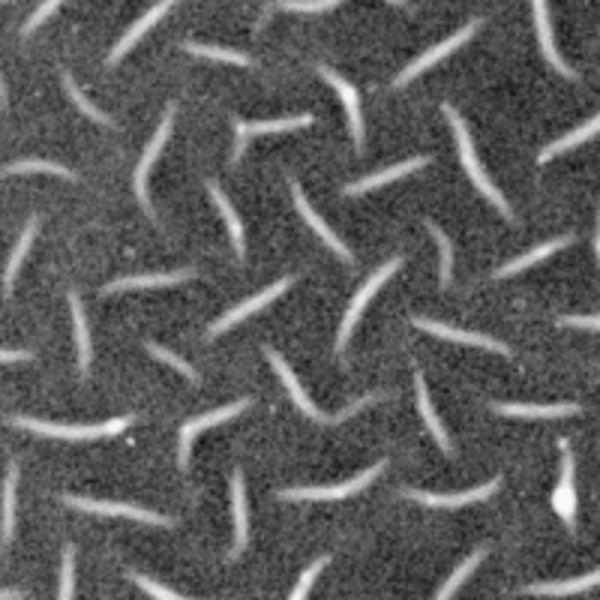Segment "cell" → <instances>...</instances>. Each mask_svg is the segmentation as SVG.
Wrapping results in <instances>:
<instances>
[{
  "instance_id": "cell-28",
  "label": "cell",
  "mask_w": 600,
  "mask_h": 600,
  "mask_svg": "<svg viewBox=\"0 0 600 600\" xmlns=\"http://www.w3.org/2000/svg\"><path fill=\"white\" fill-rule=\"evenodd\" d=\"M597 129H600V120H597V118H592V120L585 123V127L574 129L571 136L558 139V141H553V144H550V148H543V150H541V157H537V162H546V160L558 157V153H564V150L576 148V144H583V141H588V139H595V136H597Z\"/></svg>"
},
{
  "instance_id": "cell-8",
  "label": "cell",
  "mask_w": 600,
  "mask_h": 600,
  "mask_svg": "<svg viewBox=\"0 0 600 600\" xmlns=\"http://www.w3.org/2000/svg\"><path fill=\"white\" fill-rule=\"evenodd\" d=\"M243 409H250V399H237V402H232V406H225V409H216V411H208V415H202V418H195V420H186L183 427H181V450H178L181 469H186V462H190L192 439L199 436V432L211 429V427H216V423H222V420L237 418Z\"/></svg>"
},
{
  "instance_id": "cell-2",
  "label": "cell",
  "mask_w": 600,
  "mask_h": 600,
  "mask_svg": "<svg viewBox=\"0 0 600 600\" xmlns=\"http://www.w3.org/2000/svg\"><path fill=\"white\" fill-rule=\"evenodd\" d=\"M136 418H115V420H106V423H97V427H69V423H48V420H34V418H9L13 427H22L36 432V436H51V439H72V441H81V439H102V436H118L129 427Z\"/></svg>"
},
{
  "instance_id": "cell-45",
  "label": "cell",
  "mask_w": 600,
  "mask_h": 600,
  "mask_svg": "<svg viewBox=\"0 0 600 600\" xmlns=\"http://www.w3.org/2000/svg\"><path fill=\"white\" fill-rule=\"evenodd\" d=\"M6 106V88H4V78H0V109Z\"/></svg>"
},
{
  "instance_id": "cell-14",
  "label": "cell",
  "mask_w": 600,
  "mask_h": 600,
  "mask_svg": "<svg viewBox=\"0 0 600 600\" xmlns=\"http://www.w3.org/2000/svg\"><path fill=\"white\" fill-rule=\"evenodd\" d=\"M313 123V115H297V118H283V120H264V123H246V120H237L234 129H237V144H234V162H241L243 157V148H246V139L250 136H262V132H292L300 127H309Z\"/></svg>"
},
{
  "instance_id": "cell-9",
  "label": "cell",
  "mask_w": 600,
  "mask_h": 600,
  "mask_svg": "<svg viewBox=\"0 0 600 600\" xmlns=\"http://www.w3.org/2000/svg\"><path fill=\"white\" fill-rule=\"evenodd\" d=\"M295 283V276H283L279 283H274V285H267L264 292H258V295H253L250 300H243L241 306H234L232 313H225L220 322L216 325H211V336H216V334H222V330H229V327H234L237 322H243V318H250L253 313H258V309H264L271 300H276L283 292H288V285Z\"/></svg>"
},
{
  "instance_id": "cell-39",
  "label": "cell",
  "mask_w": 600,
  "mask_h": 600,
  "mask_svg": "<svg viewBox=\"0 0 600 600\" xmlns=\"http://www.w3.org/2000/svg\"><path fill=\"white\" fill-rule=\"evenodd\" d=\"M148 351H150V355H153V357H160V360H162V364H169V367H174V369H178V372H183V376H186V378H190V381H195V378H199V376H195V369H192L190 364H186V360H181L178 355H171V351H169V348H165V346H157V343H148Z\"/></svg>"
},
{
  "instance_id": "cell-16",
  "label": "cell",
  "mask_w": 600,
  "mask_h": 600,
  "mask_svg": "<svg viewBox=\"0 0 600 600\" xmlns=\"http://www.w3.org/2000/svg\"><path fill=\"white\" fill-rule=\"evenodd\" d=\"M322 72V78L330 81V85L336 88L339 99H343V106L348 111V123H351V139H355V148H364V118H360V102H357V90L348 85L343 76H336L330 67H318Z\"/></svg>"
},
{
  "instance_id": "cell-26",
  "label": "cell",
  "mask_w": 600,
  "mask_h": 600,
  "mask_svg": "<svg viewBox=\"0 0 600 600\" xmlns=\"http://www.w3.org/2000/svg\"><path fill=\"white\" fill-rule=\"evenodd\" d=\"M597 571H592L588 576H579V579H567V583H537V585H525L522 592L525 595H546V597H562V595H579V592H588V588L597 585Z\"/></svg>"
},
{
  "instance_id": "cell-3",
  "label": "cell",
  "mask_w": 600,
  "mask_h": 600,
  "mask_svg": "<svg viewBox=\"0 0 600 600\" xmlns=\"http://www.w3.org/2000/svg\"><path fill=\"white\" fill-rule=\"evenodd\" d=\"M264 355H267V360H271V367L279 372V378H283L285 390L292 393V402H295V406H297L300 411H304V415H306L309 420H316V423H339V420H348L357 409H364L367 402L376 399V397H364V399H357L355 406H348L346 411H339L336 418H327V415H322V411H318V409L313 406V399H309V397H306V390L300 388V381L295 378V372H292V367H288L285 360H283V355H279V351L271 348V346H264Z\"/></svg>"
},
{
  "instance_id": "cell-31",
  "label": "cell",
  "mask_w": 600,
  "mask_h": 600,
  "mask_svg": "<svg viewBox=\"0 0 600 600\" xmlns=\"http://www.w3.org/2000/svg\"><path fill=\"white\" fill-rule=\"evenodd\" d=\"M36 229H39V220L34 216L27 225H25V232H22V237H18V243H16V250H13V258H9V264H6V292H13V283H16V276H18V267H22V262H25V255H27V250H30V241H34V234H36Z\"/></svg>"
},
{
  "instance_id": "cell-46",
  "label": "cell",
  "mask_w": 600,
  "mask_h": 600,
  "mask_svg": "<svg viewBox=\"0 0 600 600\" xmlns=\"http://www.w3.org/2000/svg\"><path fill=\"white\" fill-rule=\"evenodd\" d=\"M390 4H397V6H409L406 0H390Z\"/></svg>"
},
{
  "instance_id": "cell-11",
  "label": "cell",
  "mask_w": 600,
  "mask_h": 600,
  "mask_svg": "<svg viewBox=\"0 0 600 600\" xmlns=\"http://www.w3.org/2000/svg\"><path fill=\"white\" fill-rule=\"evenodd\" d=\"M171 123H174V106L165 109V115H162V123H160L157 136H153V141L148 144V150H144V157H141L139 169H136V195H139V202L144 204V211H148L150 216H153V208H150V199H148V171H150V165L157 162L160 150H162V144L169 141Z\"/></svg>"
},
{
  "instance_id": "cell-43",
  "label": "cell",
  "mask_w": 600,
  "mask_h": 600,
  "mask_svg": "<svg viewBox=\"0 0 600 600\" xmlns=\"http://www.w3.org/2000/svg\"><path fill=\"white\" fill-rule=\"evenodd\" d=\"M16 360H30L27 348H0V364H16Z\"/></svg>"
},
{
  "instance_id": "cell-20",
  "label": "cell",
  "mask_w": 600,
  "mask_h": 600,
  "mask_svg": "<svg viewBox=\"0 0 600 600\" xmlns=\"http://www.w3.org/2000/svg\"><path fill=\"white\" fill-rule=\"evenodd\" d=\"M571 243H574V234L553 237V241H546V243H541V246H534V250H529L525 255L513 258V262H508L504 267H499V271H495V279H508V276H513V274H520V271H525V267H532V264H537V262H543L546 255H553V253H558V250H564V246H571Z\"/></svg>"
},
{
  "instance_id": "cell-13",
  "label": "cell",
  "mask_w": 600,
  "mask_h": 600,
  "mask_svg": "<svg viewBox=\"0 0 600 600\" xmlns=\"http://www.w3.org/2000/svg\"><path fill=\"white\" fill-rule=\"evenodd\" d=\"M411 325H415L418 330H427V334H436V336H441V339H450V343H465V346H478V348L499 351V355H511V348L504 346V343H499V339H492V336L474 334V330H460V327L432 322V318H411Z\"/></svg>"
},
{
  "instance_id": "cell-40",
  "label": "cell",
  "mask_w": 600,
  "mask_h": 600,
  "mask_svg": "<svg viewBox=\"0 0 600 600\" xmlns=\"http://www.w3.org/2000/svg\"><path fill=\"white\" fill-rule=\"evenodd\" d=\"M132 579L148 592L153 600H190V597H181V595H174L171 588H165V585H160V583H153V579H148L144 574H132Z\"/></svg>"
},
{
  "instance_id": "cell-22",
  "label": "cell",
  "mask_w": 600,
  "mask_h": 600,
  "mask_svg": "<svg viewBox=\"0 0 600 600\" xmlns=\"http://www.w3.org/2000/svg\"><path fill=\"white\" fill-rule=\"evenodd\" d=\"M499 415L508 418H564V415H576L579 406L574 402H558V406H529V402H499L495 406Z\"/></svg>"
},
{
  "instance_id": "cell-23",
  "label": "cell",
  "mask_w": 600,
  "mask_h": 600,
  "mask_svg": "<svg viewBox=\"0 0 600 600\" xmlns=\"http://www.w3.org/2000/svg\"><path fill=\"white\" fill-rule=\"evenodd\" d=\"M192 271H178V274H144V276H123L109 283L102 292H127V288H162V285H174V283H183L190 279Z\"/></svg>"
},
{
  "instance_id": "cell-15",
  "label": "cell",
  "mask_w": 600,
  "mask_h": 600,
  "mask_svg": "<svg viewBox=\"0 0 600 600\" xmlns=\"http://www.w3.org/2000/svg\"><path fill=\"white\" fill-rule=\"evenodd\" d=\"M288 183H292V195H295V204H297L300 216H304V220H306L309 225H313V232H316L318 237H322V241H325V243H327L330 250H334V253H336L339 258H343V262H348V264L355 262V255H351V250H348V246H346L343 241H339V237H336L334 232H330V225H327V222L322 220V216H318V213H316L313 208H309L306 195L300 192V183H297V181H288Z\"/></svg>"
},
{
  "instance_id": "cell-12",
  "label": "cell",
  "mask_w": 600,
  "mask_h": 600,
  "mask_svg": "<svg viewBox=\"0 0 600 600\" xmlns=\"http://www.w3.org/2000/svg\"><path fill=\"white\" fill-rule=\"evenodd\" d=\"M502 481L492 478L490 483L478 486V490H469V492H420V490H406V495L411 502H420V504H429V508H462V504H474V502H483L499 490Z\"/></svg>"
},
{
  "instance_id": "cell-7",
  "label": "cell",
  "mask_w": 600,
  "mask_h": 600,
  "mask_svg": "<svg viewBox=\"0 0 600 600\" xmlns=\"http://www.w3.org/2000/svg\"><path fill=\"white\" fill-rule=\"evenodd\" d=\"M64 502L69 508L88 511V513H99V516H123V520H139L148 525H171L169 516H160L153 511L136 508V504H120V502H97V499H81V495H64Z\"/></svg>"
},
{
  "instance_id": "cell-41",
  "label": "cell",
  "mask_w": 600,
  "mask_h": 600,
  "mask_svg": "<svg viewBox=\"0 0 600 600\" xmlns=\"http://www.w3.org/2000/svg\"><path fill=\"white\" fill-rule=\"evenodd\" d=\"M60 4H64V0H43V6H39L36 13L30 16V22L25 25V34H34V30H36L39 25H43L46 18H48L51 13H55V9H57Z\"/></svg>"
},
{
  "instance_id": "cell-35",
  "label": "cell",
  "mask_w": 600,
  "mask_h": 600,
  "mask_svg": "<svg viewBox=\"0 0 600 600\" xmlns=\"http://www.w3.org/2000/svg\"><path fill=\"white\" fill-rule=\"evenodd\" d=\"M76 592V550L64 546V564H60V600H72Z\"/></svg>"
},
{
  "instance_id": "cell-36",
  "label": "cell",
  "mask_w": 600,
  "mask_h": 600,
  "mask_svg": "<svg viewBox=\"0 0 600 600\" xmlns=\"http://www.w3.org/2000/svg\"><path fill=\"white\" fill-rule=\"evenodd\" d=\"M427 229L432 232V237L439 241V250H441V285H450V274H453V253H450V241L436 222H427Z\"/></svg>"
},
{
  "instance_id": "cell-32",
  "label": "cell",
  "mask_w": 600,
  "mask_h": 600,
  "mask_svg": "<svg viewBox=\"0 0 600 600\" xmlns=\"http://www.w3.org/2000/svg\"><path fill=\"white\" fill-rule=\"evenodd\" d=\"M186 51L199 57H211V60H222V64H234V67H250L253 60L241 55V51L232 48H220V46H199V43H186Z\"/></svg>"
},
{
  "instance_id": "cell-17",
  "label": "cell",
  "mask_w": 600,
  "mask_h": 600,
  "mask_svg": "<svg viewBox=\"0 0 600 600\" xmlns=\"http://www.w3.org/2000/svg\"><path fill=\"white\" fill-rule=\"evenodd\" d=\"M532 9H534V27H537V39H541V48L546 60L562 72L567 78H576V72L571 69L562 60V55L555 51V39H553V25H550V9H546V0H532Z\"/></svg>"
},
{
  "instance_id": "cell-42",
  "label": "cell",
  "mask_w": 600,
  "mask_h": 600,
  "mask_svg": "<svg viewBox=\"0 0 600 600\" xmlns=\"http://www.w3.org/2000/svg\"><path fill=\"white\" fill-rule=\"evenodd\" d=\"M558 325L562 327H588V330H597L600 327V322H597V316H564V318H558Z\"/></svg>"
},
{
  "instance_id": "cell-1",
  "label": "cell",
  "mask_w": 600,
  "mask_h": 600,
  "mask_svg": "<svg viewBox=\"0 0 600 600\" xmlns=\"http://www.w3.org/2000/svg\"><path fill=\"white\" fill-rule=\"evenodd\" d=\"M441 111H444V118L450 120V127H453V136H457V148H460V160H462V165H465V171L471 174V181H474V186L490 199L495 208L502 211V216L504 220H513V213H511V208H508V202H504V195L495 190V183L486 178V171L481 169V162H478V157H474V144H471V136H469V127H465V120L457 115V109L450 106V102H444L441 106Z\"/></svg>"
},
{
  "instance_id": "cell-37",
  "label": "cell",
  "mask_w": 600,
  "mask_h": 600,
  "mask_svg": "<svg viewBox=\"0 0 600 600\" xmlns=\"http://www.w3.org/2000/svg\"><path fill=\"white\" fill-rule=\"evenodd\" d=\"M325 564H330V558L325 555V558H318V562H313L306 567L304 574H300V579H297V585H295V592H292V597L288 600H306V595H309V588H313V583H316V576L325 571Z\"/></svg>"
},
{
  "instance_id": "cell-21",
  "label": "cell",
  "mask_w": 600,
  "mask_h": 600,
  "mask_svg": "<svg viewBox=\"0 0 600 600\" xmlns=\"http://www.w3.org/2000/svg\"><path fill=\"white\" fill-rule=\"evenodd\" d=\"M232 504H234V550L232 555H241L246 546V534H250V520H246V486L243 474H232Z\"/></svg>"
},
{
  "instance_id": "cell-4",
  "label": "cell",
  "mask_w": 600,
  "mask_h": 600,
  "mask_svg": "<svg viewBox=\"0 0 600 600\" xmlns=\"http://www.w3.org/2000/svg\"><path fill=\"white\" fill-rule=\"evenodd\" d=\"M385 460L376 462L372 469L360 471L357 478H351L348 483H339V486H306V490H283L279 492V499L285 502H336V499H348V495H355L364 490L367 483H372L385 469Z\"/></svg>"
},
{
  "instance_id": "cell-5",
  "label": "cell",
  "mask_w": 600,
  "mask_h": 600,
  "mask_svg": "<svg viewBox=\"0 0 600 600\" xmlns=\"http://www.w3.org/2000/svg\"><path fill=\"white\" fill-rule=\"evenodd\" d=\"M402 267V258L397 255V258H390L388 264H381L376 274H372V279H367V285L360 288V292L355 295V300L348 304V309H346V316H343V327H339V339H336V348L339 351H346V346H348V334L355 330V325H357V318H360V313H364V306L372 300V295L378 292L381 285L388 283V279L397 274Z\"/></svg>"
},
{
  "instance_id": "cell-19",
  "label": "cell",
  "mask_w": 600,
  "mask_h": 600,
  "mask_svg": "<svg viewBox=\"0 0 600 600\" xmlns=\"http://www.w3.org/2000/svg\"><path fill=\"white\" fill-rule=\"evenodd\" d=\"M171 4H174V0H160L157 6H153V9H148V16H141L139 22L132 25V27L127 30V34H123V39H120V43H118L115 48H111V55H109V64H118V60H120L123 55H127V51H129L132 46L139 43V39H141V34H148V30H150L153 25H157V22H160V18H162L165 13H169V9H171Z\"/></svg>"
},
{
  "instance_id": "cell-30",
  "label": "cell",
  "mask_w": 600,
  "mask_h": 600,
  "mask_svg": "<svg viewBox=\"0 0 600 600\" xmlns=\"http://www.w3.org/2000/svg\"><path fill=\"white\" fill-rule=\"evenodd\" d=\"M16 483H18V465L9 462L6 486H4V546L13 543V529H16Z\"/></svg>"
},
{
  "instance_id": "cell-27",
  "label": "cell",
  "mask_w": 600,
  "mask_h": 600,
  "mask_svg": "<svg viewBox=\"0 0 600 600\" xmlns=\"http://www.w3.org/2000/svg\"><path fill=\"white\" fill-rule=\"evenodd\" d=\"M69 309H72V325H76V343H78V369L81 376H88L90 369V330L85 322V309L76 292H69Z\"/></svg>"
},
{
  "instance_id": "cell-34",
  "label": "cell",
  "mask_w": 600,
  "mask_h": 600,
  "mask_svg": "<svg viewBox=\"0 0 600 600\" xmlns=\"http://www.w3.org/2000/svg\"><path fill=\"white\" fill-rule=\"evenodd\" d=\"M64 85H67V90H69V97H72V102L78 106V111L81 115H88L90 120H97V123H102V127H111V120L102 115L99 109H93V102L90 99H85V93L78 90V85L72 81V76H64Z\"/></svg>"
},
{
  "instance_id": "cell-29",
  "label": "cell",
  "mask_w": 600,
  "mask_h": 600,
  "mask_svg": "<svg viewBox=\"0 0 600 600\" xmlns=\"http://www.w3.org/2000/svg\"><path fill=\"white\" fill-rule=\"evenodd\" d=\"M486 558V550H474L469 558H465V562L457 567V571H453L450 576H448V583H444L441 588H439V595H436V600H450L453 595L460 592V585L465 583V579H469L474 571H478V564L483 562Z\"/></svg>"
},
{
  "instance_id": "cell-33",
  "label": "cell",
  "mask_w": 600,
  "mask_h": 600,
  "mask_svg": "<svg viewBox=\"0 0 600 600\" xmlns=\"http://www.w3.org/2000/svg\"><path fill=\"white\" fill-rule=\"evenodd\" d=\"M6 174H25V171H46V174H60V178L67 181H76V174H72L69 169H64V165L57 162H46V160H22V162H13L4 169Z\"/></svg>"
},
{
  "instance_id": "cell-24",
  "label": "cell",
  "mask_w": 600,
  "mask_h": 600,
  "mask_svg": "<svg viewBox=\"0 0 600 600\" xmlns=\"http://www.w3.org/2000/svg\"><path fill=\"white\" fill-rule=\"evenodd\" d=\"M208 192H211V199L216 202V208H220V213H222L225 225H229V234H232V243H234V253H237V258H246L243 225H241V220H237V213H234V208H232L229 195H225V192H222L220 186H216L213 181L208 183Z\"/></svg>"
},
{
  "instance_id": "cell-10",
  "label": "cell",
  "mask_w": 600,
  "mask_h": 600,
  "mask_svg": "<svg viewBox=\"0 0 600 600\" xmlns=\"http://www.w3.org/2000/svg\"><path fill=\"white\" fill-rule=\"evenodd\" d=\"M558 448H562V483H558V490L553 495V508L555 513L562 516L567 529L574 532L576 525V492H574V453H571V444L564 439L558 441Z\"/></svg>"
},
{
  "instance_id": "cell-44",
  "label": "cell",
  "mask_w": 600,
  "mask_h": 600,
  "mask_svg": "<svg viewBox=\"0 0 600 600\" xmlns=\"http://www.w3.org/2000/svg\"><path fill=\"white\" fill-rule=\"evenodd\" d=\"M25 592H18V588H0V600H22Z\"/></svg>"
},
{
  "instance_id": "cell-6",
  "label": "cell",
  "mask_w": 600,
  "mask_h": 600,
  "mask_svg": "<svg viewBox=\"0 0 600 600\" xmlns=\"http://www.w3.org/2000/svg\"><path fill=\"white\" fill-rule=\"evenodd\" d=\"M478 27H481V18H474V22H469V25H465L462 30H457V34L448 36V39H444V43H439L436 48H429L427 55H420L418 60H411V64H409V67L402 69L399 76H397V81H393V88L409 85V81H411V78H418L420 72H427L429 67H436L441 57H448L450 51H457L462 43H469V39H471L474 34H478Z\"/></svg>"
},
{
  "instance_id": "cell-18",
  "label": "cell",
  "mask_w": 600,
  "mask_h": 600,
  "mask_svg": "<svg viewBox=\"0 0 600 600\" xmlns=\"http://www.w3.org/2000/svg\"><path fill=\"white\" fill-rule=\"evenodd\" d=\"M423 165H429V157H411V160H406V162H397V165H390V169H385V171L369 174V178H364V181L348 183V186H346V195H360V192L378 190V186H385V183H390V181L406 178V174L423 169Z\"/></svg>"
},
{
  "instance_id": "cell-38",
  "label": "cell",
  "mask_w": 600,
  "mask_h": 600,
  "mask_svg": "<svg viewBox=\"0 0 600 600\" xmlns=\"http://www.w3.org/2000/svg\"><path fill=\"white\" fill-rule=\"evenodd\" d=\"M343 0H279V6L288 9V13H327Z\"/></svg>"
},
{
  "instance_id": "cell-25",
  "label": "cell",
  "mask_w": 600,
  "mask_h": 600,
  "mask_svg": "<svg viewBox=\"0 0 600 600\" xmlns=\"http://www.w3.org/2000/svg\"><path fill=\"white\" fill-rule=\"evenodd\" d=\"M415 388H418V409H420L423 420H427L429 432H432V436H436V441L441 444V450H444V453H450V439H448V432H444V427H441V420H439V415H436V409H432L429 393H427V381H423V372H420V369L415 372Z\"/></svg>"
}]
</instances>
